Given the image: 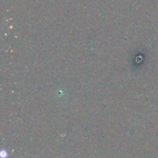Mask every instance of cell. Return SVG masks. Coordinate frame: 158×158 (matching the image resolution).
<instances>
[{
  "instance_id": "obj_1",
  "label": "cell",
  "mask_w": 158,
  "mask_h": 158,
  "mask_svg": "<svg viewBox=\"0 0 158 158\" xmlns=\"http://www.w3.org/2000/svg\"><path fill=\"white\" fill-rule=\"evenodd\" d=\"M0 156H1V158H7L8 157L7 151H2L1 153H0Z\"/></svg>"
}]
</instances>
